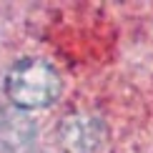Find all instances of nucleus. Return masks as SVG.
<instances>
[{
	"instance_id": "nucleus-2",
	"label": "nucleus",
	"mask_w": 153,
	"mask_h": 153,
	"mask_svg": "<svg viewBox=\"0 0 153 153\" xmlns=\"http://www.w3.org/2000/svg\"><path fill=\"white\" fill-rule=\"evenodd\" d=\"M58 141L68 153H93L103 143V123L91 113L65 116L58 126Z\"/></svg>"
},
{
	"instance_id": "nucleus-1",
	"label": "nucleus",
	"mask_w": 153,
	"mask_h": 153,
	"mask_svg": "<svg viewBox=\"0 0 153 153\" xmlns=\"http://www.w3.org/2000/svg\"><path fill=\"white\" fill-rule=\"evenodd\" d=\"M60 91V73L43 58H23L5 73V95L20 111H38L53 105Z\"/></svg>"
}]
</instances>
